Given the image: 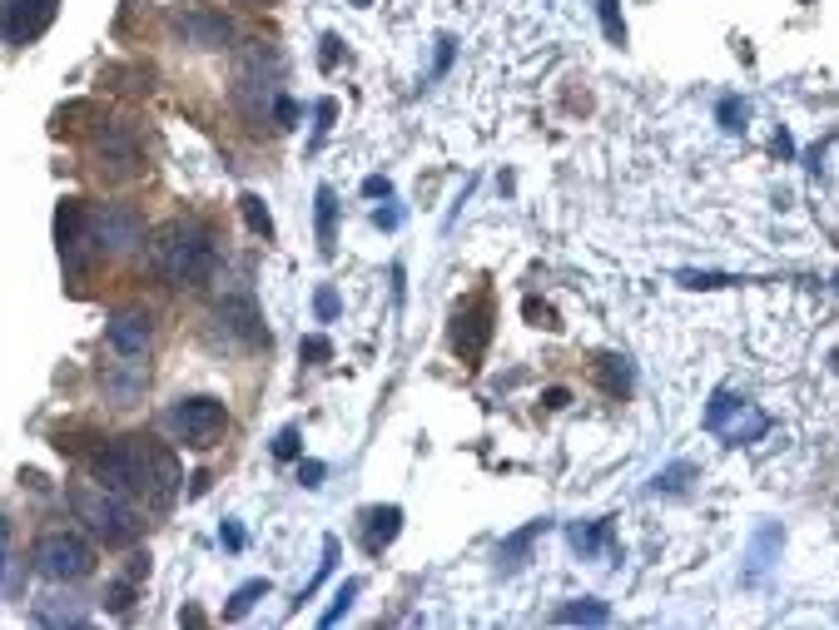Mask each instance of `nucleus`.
Returning a JSON list of instances; mask_svg holds the SVG:
<instances>
[{
    "mask_svg": "<svg viewBox=\"0 0 839 630\" xmlns=\"http://www.w3.org/2000/svg\"><path fill=\"white\" fill-rule=\"evenodd\" d=\"M149 263L169 288H199V283H209L219 253L199 224H164L149 244Z\"/></svg>",
    "mask_w": 839,
    "mask_h": 630,
    "instance_id": "1",
    "label": "nucleus"
},
{
    "mask_svg": "<svg viewBox=\"0 0 839 630\" xmlns=\"http://www.w3.org/2000/svg\"><path fill=\"white\" fill-rule=\"evenodd\" d=\"M70 506H75V516L105 541V546H130L135 536H140V516H135V506L125 502L120 492H110V487H75L70 492Z\"/></svg>",
    "mask_w": 839,
    "mask_h": 630,
    "instance_id": "2",
    "label": "nucleus"
},
{
    "mask_svg": "<svg viewBox=\"0 0 839 630\" xmlns=\"http://www.w3.org/2000/svg\"><path fill=\"white\" fill-rule=\"evenodd\" d=\"M125 457H130V497L164 506L179 487V462L149 437V432H130L125 437Z\"/></svg>",
    "mask_w": 839,
    "mask_h": 630,
    "instance_id": "3",
    "label": "nucleus"
},
{
    "mask_svg": "<svg viewBox=\"0 0 839 630\" xmlns=\"http://www.w3.org/2000/svg\"><path fill=\"white\" fill-rule=\"evenodd\" d=\"M30 561H35V571L45 581H85L95 571V546L85 536H75V531H45L35 541Z\"/></svg>",
    "mask_w": 839,
    "mask_h": 630,
    "instance_id": "4",
    "label": "nucleus"
},
{
    "mask_svg": "<svg viewBox=\"0 0 839 630\" xmlns=\"http://www.w3.org/2000/svg\"><path fill=\"white\" fill-rule=\"evenodd\" d=\"M90 224V244L100 253H135L144 244V219L130 204H100L85 214Z\"/></svg>",
    "mask_w": 839,
    "mask_h": 630,
    "instance_id": "5",
    "label": "nucleus"
},
{
    "mask_svg": "<svg viewBox=\"0 0 839 630\" xmlns=\"http://www.w3.org/2000/svg\"><path fill=\"white\" fill-rule=\"evenodd\" d=\"M705 427H710L715 437H725L730 447H740V442L765 437V432H770V417H765L760 407H750V402H735L730 392H715L710 407H705Z\"/></svg>",
    "mask_w": 839,
    "mask_h": 630,
    "instance_id": "6",
    "label": "nucleus"
},
{
    "mask_svg": "<svg viewBox=\"0 0 839 630\" xmlns=\"http://www.w3.org/2000/svg\"><path fill=\"white\" fill-rule=\"evenodd\" d=\"M169 422H174V432L189 447H214L224 437V427H229V412H224L219 397H184V402H174Z\"/></svg>",
    "mask_w": 839,
    "mask_h": 630,
    "instance_id": "7",
    "label": "nucleus"
},
{
    "mask_svg": "<svg viewBox=\"0 0 839 630\" xmlns=\"http://www.w3.org/2000/svg\"><path fill=\"white\" fill-rule=\"evenodd\" d=\"M95 164H100V174H110V179H135V174H144L140 144H135L130 129H120V125H105L95 134Z\"/></svg>",
    "mask_w": 839,
    "mask_h": 630,
    "instance_id": "8",
    "label": "nucleus"
},
{
    "mask_svg": "<svg viewBox=\"0 0 839 630\" xmlns=\"http://www.w3.org/2000/svg\"><path fill=\"white\" fill-rule=\"evenodd\" d=\"M174 30H179L189 45H199V50H229V40H234L229 15H219V10H209V5H179V10H174Z\"/></svg>",
    "mask_w": 839,
    "mask_h": 630,
    "instance_id": "9",
    "label": "nucleus"
},
{
    "mask_svg": "<svg viewBox=\"0 0 839 630\" xmlns=\"http://www.w3.org/2000/svg\"><path fill=\"white\" fill-rule=\"evenodd\" d=\"M487 343H492V303L477 298L472 308L457 313V323H452V348H457L467 363H477V358L487 353Z\"/></svg>",
    "mask_w": 839,
    "mask_h": 630,
    "instance_id": "10",
    "label": "nucleus"
},
{
    "mask_svg": "<svg viewBox=\"0 0 839 630\" xmlns=\"http://www.w3.org/2000/svg\"><path fill=\"white\" fill-rule=\"evenodd\" d=\"M85 204L80 199H65L60 209H55V244H60V258H65V268H80L85 263V244H90V224H85Z\"/></svg>",
    "mask_w": 839,
    "mask_h": 630,
    "instance_id": "11",
    "label": "nucleus"
},
{
    "mask_svg": "<svg viewBox=\"0 0 839 630\" xmlns=\"http://www.w3.org/2000/svg\"><path fill=\"white\" fill-rule=\"evenodd\" d=\"M105 338H110V348H115L120 358H140L144 348H149V338H154L149 313H144V308H120V313L105 323Z\"/></svg>",
    "mask_w": 839,
    "mask_h": 630,
    "instance_id": "12",
    "label": "nucleus"
},
{
    "mask_svg": "<svg viewBox=\"0 0 839 630\" xmlns=\"http://www.w3.org/2000/svg\"><path fill=\"white\" fill-rule=\"evenodd\" d=\"M55 10H60V0H10L5 35H10L15 45H25V40H35V35H45V30H50Z\"/></svg>",
    "mask_w": 839,
    "mask_h": 630,
    "instance_id": "13",
    "label": "nucleus"
},
{
    "mask_svg": "<svg viewBox=\"0 0 839 630\" xmlns=\"http://www.w3.org/2000/svg\"><path fill=\"white\" fill-rule=\"evenodd\" d=\"M219 323L239 338V343H264V318H259V308H254V298L249 293H239V298H224L219 303Z\"/></svg>",
    "mask_w": 839,
    "mask_h": 630,
    "instance_id": "14",
    "label": "nucleus"
},
{
    "mask_svg": "<svg viewBox=\"0 0 839 630\" xmlns=\"http://www.w3.org/2000/svg\"><path fill=\"white\" fill-rule=\"evenodd\" d=\"M571 546L581 556H596V551H616V536H611V521H576L571 531Z\"/></svg>",
    "mask_w": 839,
    "mask_h": 630,
    "instance_id": "15",
    "label": "nucleus"
},
{
    "mask_svg": "<svg viewBox=\"0 0 839 630\" xmlns=\"http://www.w3.org/2000/svg\"><path fill=\"white\" fill-rule=\"evenodd\" d=\"M403 531V506H373L368 511V551H383Z\"/></svg>",
    "mask_w": 839,
    "mask_h": 630,
    "instance_id": "16",
    "label": "nucleus"
},
{
    "mask_svg": "<svg viewBox=\"0 0 839 630\" xmlns=\"http://www.w3.org/2000/svg\"><path fill=\"white\" fill-rule=\"evenodd\" d=\"M775 551H780V526H760V531H755V546H750V571H745V581H760V576L775 566Z\"/></svg>",
    "mask_w": 839,
    "mask_h": 630,
    "instance_id": "17",
    "label": "nucleus"
},
{
    "mask_svg": "<svg viewBox=\"0 0 839 630\" xmlns=\"http://www.w3.org/2000/svg\"><path fill=\"white\" fill-rule=\"evenodd\" d=\"M606 621H611V606L596 601V596L571 601V606H561L557 611V626H606Z\"/></svg>",
    "mask_w": 839,
    "mask_h": 630,
    "instance_id": "18",
    "label": "nucleus"
},
{
    "mask_svg": "<svg viewBox=\"0 0 839 630\" xmlns=\"http://www.w3.org/2000/svg\"><path fill=\"white\" fill-rule=\"evenodd\" d=\"M35 616H40L45 626H80V621H85V606H75L70 596H45V601H35Z\"/></svg>",
    "mask_w": 839,
    "mask_h": 630,
    "instance_id": "19",
    "label": "nucleus"
},
{
    "mask_svg": "<svg viewBox=\"0 0 839 630\" xmlns=\"http://www.w3.org/2000/svg\"><path fill=\"white\" fill-rule=\"evenodd\" d=\"M542 531H547V521H532V526H522L512 541H502V546H497V561H502V566H517V561L532 551V541H537Z\"/></svg>",
    "mask_w": 839,
    "mask_h": 630,
    "instance_id": "20",
    "label": "nucleus"
},
{
    "mask_svg": "<svg viewBox=\"0 0 839 630\" xmlns=\"http://www.w3.org/2000/svg\"><path fill=\"white\" fill-rule=\"evenodd\" d=\"M259 596H269V581H264V576H259V581H244V586L229 596V606H224V621H244V616L254 611V601H259Z\"/></svg>",
    "mask_w": 839,
    "mask_h": 630,
    "instance_id": "21",
    "label": "nucleus"
},
{
    "mask_svg": "<svg viewBox=\"0 0 839 630\" xmlns=\"http://www.w3.org/2000/svg\"><path fill=\"white\" fill-rule=\"evenodd\" d=\"M90 120H100L95 100H70V105L55 110V129H75V125H90Z\"/></svg>",
    "mask_w": 839,
    "mask_h": 630,
    "instance_id": "22",
    "label": "nucleus"
},
{
    "mask_svg": "<svg viewBox=\"0 0 839 630\" xmlns=\"http://www.w3.org/2000/svg\"><path fill=\"white\" fill-rule=\"evenodd\" d=\"M239 214H244V224H249L254 234L274 239V219H269V209H264V199H259V194H244V199H239Z\"/></svg>",
    "mask_w": 839,
    "mask_h": 630,
    "instance_id": "23",
    "label": "nucleus"
},
{
    "mask_svg": "<svg viewBox=\"0 0 839 630\" xmlns=\"http://www.w3.org/2000/svg\"><path fill=\"white\" fill-rule=\"evenodd\" d=\"M333 219H338V194L323 184L318 189V244L323 249H333Z\"/></svg>",
    "mask_w": 839,
    "mask_h": 630,
    "instance_id": "24",
    "label": "nucleus"
},
{
    "mask_svg": "<svg viewBox=\"0 0 839 630\" xmlns=\"http://www.w3.org/2000/svg\"><path fill=\"white\" fill-rule=\"evenodd\" d=\"M715 120H720V129H725V134H740V129H745V120H750V110H745V100L725 95V100L715 105Z\"/></svg>",
    "mask_w": 839,
    "mask_h": 630,
    "instance_id": "25",
    "label": "nucleus"
},
{
    "mask_svg": "<svg viewBox=\"0 0 839 630\" xmlns=\"http://www.w3.org/2000/svg\"><path fill=\"white\" fill-rule=\"evenodd\" d=\"M596 10H601V30H606V40H611V45H626V20H621V0H601Z\"/></svg>",
    "mask_w": 839,
    "mask_h": 630,
    "instance_id": "26",
    "label": "nucleus"
},
{
    "mask_svg": "<svg viewBox=\"0 0 839 630\" xmlns=\"http://www.w3.org/2000/svg\"><path fill=\"white\" fill-rule=\"evenodd\" d=\"M601 382H606V392H631V368H626V358H606L601 363Z\"/></svg>",
    "mask_w": 839,
    "mask_h": 630,
    "instance_id": "27",
    "label": "nucleus"
},
{
    "mask_svg": "<svg viewBox=\"0 0 839 630\" xmlns=\"http://www.w3.org/2000/svg\"><path fill=\"white\" fill-rule=\"evenodd\" d=\"M358 591H363V581H343V591L333 596V606L323 611V621H318V626H338V621H343V611L353 606V596H358Z\"/></svg>",
    "mask_w": 839,
    "mask_h": 630,
    "instance_id": "28",
    "label": "nucleus"
},
{
    "mask_svg": "<svg viewBox=\"0 0 839 630\" xmlns=\"http://www.w3.org/2000/svg\"><path fill=\"white\" fill-rule=\"evenodd\" d=\"M681 283H686V288H725V283H740V278H730V273H700V268H686V273H681Z\"/></svg>",
    "mask_w": 839,
    "mask_h": 630,
    "instance_id": "29",
    "label": "nucleus"
},
{
    "mask_svg": "<svg viewBox=\"0 0 839 630\" xmlns=\"http://www.w3.org/2000/svg\"><path fill=\"white\" fill-rule=\"evenodd\" d=\"M686 477H691V462H676V467L656 472V492H681V487H686Z\"/></svg>",
    "mask_w": 839,
    "mask_h": 630,
    "instance_id": "30",
    "label": "nucleus"
},
{
    "mask_svg": "<svg viewBox=\"0 0 839 630\" xmlns=\"http://www.w3.org/2000/svg\"><path fill=\"white\" fill-rule=\"evenodd\" d=\"M298 358H303V363H328V358H333V343H328V338H303V343H298Z\"/></svg>",
    "mask_w": 839,
    "mask_h": 630,
    "instance_id": "31",
    "label": "nucleus"
},
{
    "mask_svg": "<svg viewBox=\"0 0 839 630\" xmlns=\"http://www.w3.org/2000/svg\"><path fill=\"white\" fill-rule=\"evenodd\" d=\"M298 447H303V442H298V427H283L279 437H274V457H279V462H293Z\"/></svg>",
    "mask_w": 839,
    "mask_h": 630,
    "instance_id": "32",
    "label": "nucleus"
},
{
    "mask_svg": "<svg viewBox=\"0 0 839 630\" xmlns=\"http://www.w3.org/2000/svg\"><path fill=\"white\" fill-rule=\"evenodd\" d=\"M105 606H110V611H130V606H135V586H130V581H115L110 596H105Z\"/></svg>",
    "mask_w": 839,
    "mask_h": 630,
    "instance_id": "33",
    "label": "nucleus"
},
{
    "mask_svg": "<svg viewBox=\"0 0 839 630\" xmlns=\"http://www.w3.org/2000/svg\"><path fill=\"white\" fill-rule=\"evenodd\" d=\"M527 318H532L537 328H561V323H557V313H552L547 303H537V298H527Z\"/></svg>",
    "mask_w": 839,
    "mask_h": 630,
    "instance_id": "34",
    "label": "nucleus"
},
{
    "mask_svg": "<svg viewBox=\"0 0 839 630\" xmlns=\"http://www.w3.org/2000/svg\"><path fill=\"white\" fill-rule=\"evenodd\" d=\"M313 308H318V318H333V313H338V293H333V288H318Z\"/></svg>",
    "mask_w": 839,
    "mask_h": 630,
    "instance_id": "35",
    "label": "nucleus"
},
{
    "mask_svg": "<svg viewBox=\"0 0 839 630\" xmlns=\"http://www.w3.org/2000/svg\"><path fill=\"white\" fill-rule=\"evenodd\" d=\"M274 120H279L283 129H288V125H293V120H298V105H293L288 95H279V100H274Z\"/></svg>",
    "mask_w": 839,
    "mask_h": 630,
    "instance_id": "36",
    "label": "nucleus"
},
{
    "mask_svg": "<svg viewBox=\"0 0 839 630\" xmlns=\"http://www.w3.org/2000/svg\"><path fill=\"white\" fill-rule=\"evenodd\" d=\"M318 65H323V70H333V65H338V35H323V50H318Z\"/></svg>",
    "mask_w": 839,
    "mask_h": 630,
    "instance_id": "37",
    "label": "nucleus"
},
{
    "mask_svg": "<svg viewBox=\"0 0 839 630\" xmlns=\"http://www.w3.org/2000/svg\"><path fill=\"white\" fill-rule=\"evenodd\" d=\"M363 194H368V199H388V194H393V184H388L383 174H373V179H363Z\"/></svg>",
    "mask_w": 839,
    "mask_h": 630,
    "instance_id": "38",
    "label": "nucleus"
},
{
    "mask_svg": "<svg viewBox=\"0 0 839 630\" xmlns=\"http://www.w3.org/2000/svg\"><path fill=\"white\" fill-rule=\"evenodd\" d=\"M298 482H303V487H323V462H303V467H298Z\"/></svg>",
    "mask_w": 839,
    "mask_h": 630,
    "instance_id": "39",
    "label": "nucleus"
},
{
    "mask_svg": "<svg viewBox=\"0 0 839 630\" xmlns=\"http://www.w3.org/2000/svg\"><path fill=\"white\" fill-rule=\"evenodd\" d=\"M333 120H338V105H333V100H318V134L333 129Z\"/></svg>",
    "mask_w": 839,
    "mask_h": 630,
    "instance_id": "40",
    "label": "nucleus"
},
{
    "mask_svg": "<svg viewBox=\"0 0 839 630\" xmlns=\"http://www.w3.org/2000/svg\"><path fill=\"white\" fill-rule=\"evenodd\" d=\"M219 536H224V546H229V551H244V531H239L234 521H224V531H219Z\"/></svg>",
    "mask_w": 839,
    "mask_h": 630,
    "instance_id": "41",
    "label": "nucleus"
},
{
    "mask_svg": "<svg viewBox=\"0 0 839 630\" xmlns=\"http://www.w3.org/2000/svg\"><path fill=\"white\" fill-rule=\"evenodd\" d=\"M373 224H378V229H398V224H403V214H398V209H378V214H373Z\"/></svg>",
    "mask_w": 839,
    "mask_h": 630,
    "instance_id": "42",
    "label": "nucleus"
},
{
    "mask_svg": "<svg viewBox=\"0 0 839 630\" xmlns=\"http://www.w3.org/2000/svg\"><path fill=\"white\" fill-rule=\"evenodd\" d=\"M775 149H780V159H790V154H795V139L780 129V134H775Z\"/></svg>",
    "mask_w": 839,
    "mask_h": 630,
    "instance_id": "43",
    "label": "nucleus"
},
{
    "mask_svg": "<svg viewBox=\"0 0 839 630\" xmlns=\"http://www.w3.org/2000/svg\"><path fill=\"white\" fill-rule=\"evenodd\" d=\"M179 626H204V611H194V606H184V611H179Z\"/></svg>",
    "mask_w": 839,
    "mask_h": 630,
    "instance_id": "44",
    "label": "nucleus"
},
{
    "mask_svg": "<svg viewBox=\"0 0 839 630\" xmlns=\"http://www.w3.org/2000/svg\"><path fill=\"white\" fill-rule=\"evenodd\" d=\"M547 407H566V387H552V392H547Z\"/></svg>",
    "mask_w": 839,
    "mask_h": 630,
    "instance_id": "45",
    "label": "nucleus"
},
{
    "mask_svg": "<svg viewBox=\"0 0 839 630\" xmlns=\"http://www.w3.org/2000/svg\"><path fill=\"white\" fill-rule=\"evenodd\" d=\"M239 5H269V0H239Z\"/></svg>",
    "mask_w": 839,
    "mask_h": 630,
    "instance_id": "46",
    "label": "nucleus"
},
{
    "mask_svg": "<svg viewBox=\"0 0 839 630\" xmlns=\"http://www.w3.org/2000/svg\"><path fill=\"white\" fill-rule=\"evenodd\" d=\"M5 536H10V531H5V521H0V541H5Z\"/></svg>",
    "mask_w": 839,
    "mask_h": 630,
    "instance_id": "47",
    "label": "nucleus"
},
{
    "mask_svg": "<svg viewBox=\"0 0 839 630\" xmlns=\"http://www.w3.org/2000/svg\"><path fill=\"white\" fill-rule=\"evenodd\" d=\"M835 293H839V273H835Z\"/></svg>",
    "mask_w": 839,
    "mask_h": 630,
    "instance_id": "48",
    "label": "nucleus"
},
{
    "mask_svg": "<svg viewBox=\"0 0 839 630\" xmlns=\"http://www.w3.org/2000/svg\"><path fill=\"white\" fill-rule=\"evenodd\" d=\"M358 5H368V0H358Z\"/></svg>",
    "mask_w": 839,
    "mask_h": 630,
    "instance_id": "49",
    "label": "nucleus"
}]
</instances>
